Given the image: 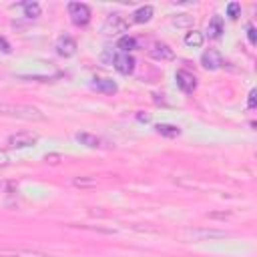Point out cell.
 <instances>
[{"label":"cell","instance_id":"1","mask_svg":"<svg viewBox=\"0 0 257 257\" xmlns=\"http://www.w3.org/2000/svg\"><path fill=\"white\" fill-rule=\"evenodd\" d=\"M0 114L2 116H10V118H20V120H32V122H40L44 120V112L32 104H14V102H0Z\"/></svg>","mask_w":257,"mask_h":257},{"label":"cell","instance_id":"2","mask_svg":"<svg viewBox=\"0 0 257 257\" xmlns=\"http://www.w3.org/2000/svg\"><path fill=\"white\" fill-rule=\"evenodd\" d=\"M68 16L72 24L76 26H86L90 22V6L84 2H68Z\"/></svg>","mask_w":257,"mask_h":257},{"label":"cell","instance_id":"3","mask_svg":"<svg viewBox=\"0 0 257 257\" xmlns=\"http://www.w3.org/2000/svg\"><path fill=\"white\" fill-rule=\"evenodd\" d=\"M0 257H52L32 247H0Z\"/></svg>","mask_w":257,"mask_h":257},{"label":"cell","instance_id":"4","mask_svg":"<svg viewBox=\"0 0 257 257\" xmlns=\"http://www.w3.org/2000/svg\"><path fill=\"white\" fill-rule=\"evenodd\" d=\"M54 48H56V54H58V56H62V58H70V56L76 54V48H78V46H76V40H74L72 36L62 34V36L56 38Z\"/></svg>","mask_w":257,"mask_h":257},{"label":"cell","instance_id":"5","mask_svg":"<svg viewBox=\"0 0 257 257\" xmlns=\"http://www.w3.org/2000/svg\"><path fill=\"white\" fill-rule=\"evenodd\" d=\"M187 237H191L193 241H215V239H225L227 233L219 229H189Z\"/></svg>","mask_w":257,"mask_h":257},{"label":"cell","instance_id":"6","mask_svg":"<svg viewBox=\"0 0 257 257\" xmlns=\"http://www.w3.org/2000/svg\"><path fill=\"white\" fill-rule=\"evenodd\" d=\"M126 30H128V20H124L120 14H110L102 24V32H106V34L126 32Z\"/></svg>","mask_w":257,"mask_h":257},{"label":"cell","instance_id":"7","mask_svg":"<svg viewBox=\"0 0 257 257\" xmlns=\"http://www.w3.org/2000/svg\"><path fill=\"white\" fill-rule=\"evenodd\" d=\"M175 78H177V86H179L185 94L195 92V88H197V78H195V74H193V72H189V70L181 68V70H177Z\"/></svg>","mask_w":257,"mask_h":257},{"label":"cell","instance_id":"8","mask_svg":"<svg viewBox=\"0 0 257 257\" xmlns=\"http://www.w3.org/2000/svg\"><path fill=\"white\" fill-rule=\"evenodd\" d=\"M36 141L38 139L34 135H30V133H14V135H10L6 139V145L10 149H28V147L36 145Z\"/></svg>","mask_w":257,"mask_h":257},{"label":"cell","instance_id":"9","mask_svg":"<svg viewBox=\"0 0 257 257\" xmlns=\"http://www.w3.org/2000/svg\"><path fill=\"white\" fill-rule=\"evenodd\" d=\"M112 66L120 74H131L135 70V58L126 52H118V54L112 56Z\"/></svg>","mask_w":257,"mask_h":257},{"label":"cell","instance_id":"10","mask_svg":"<svg viewBox=\"0 0 257 257\" xmlns=\"http://www.w3.org/2000/svg\"><path fill=\"white\" fill-rule=\"evenodd\" d=\"M149 56L155 58V60H173L175 58V50L165 42H153L149 46Z\"/></svg>","mask_w":257,"mask_h":257},{"label":"cell","instance_id":"11","mask_svg":"<svg viewBox=\"0 0 257 257\" xmlns=\"http://www.w3.org/2000/svg\"><path fill=\"white\" fill-rule=\"evenodd\" d=\"M201 64H203V68H207V70H217V68L223 66V56H221V52H217L215 48H209V50H205V52L201 54Z\"/></svg>","mask_w":257,"mask_h":257},{"label":"cell","instance_id":"12","mask_svg":"<svg viewBox=\"0 0 257 257\" xmlns=\"http://www.w3.org/2000/svg\"><path fill=\"white\" fill-rule=\"evenodd\" d=\"M207 32H209V38H221L223 32H225V22H223V18H221V16H213V18L209 20Z\"/></svg>","mask_w":257,"mask_h":257},{"label":"cell","instance_id":"13","mask_svg":"<svg viewBox=\"0 0 257 257\" xmlns=\"http://www.w3.org/2000/svg\"><path fill=\"white\" fill-rule=\"evenodd\" d=\"M92 86H94L98 92H104V94H114V92L118 90V86H116V82H114L112 78H96Z\"/></svg>","mask_w":257,"mask_h":257},{"label":"cell","instance_id":"14","mask_svg":"<svg viewBox=\"0 0 257 257\" xmlns=\"http://www.w3.org/2000/svg\"><path fill=\"white\" fill-rule=\"evenodd\" d=\"M183 42H185V46H189V48H201L203 42H205V36H203V32H199V30H191V32L185 34Z\"/></svg>","mask_w":257,"mask_h":257},{"label":"cell","instance_id":"15","mask_svg":"<svg viewBox=\"0 0 257 257\" xmlns=\"http://www.w3.org/2000/svg\"><path fill=\"white\" fill-rule=\"evenodd\" d=\"M155 131H157V135L167 137V139H175V137L181 135V128H179L177 124H169V122H161V124H157Z\"/></svg>","mask_w":257,"mask_h":257},{"label":"cell","instance_id":"16","mask_svg":"<svg viewBox=\"0 0 257 257\" xmlns=\"http://www.w3.org/2000/svg\"><path fill=\"white\" fill-rule=\"evenodd\" d=\"M76 141L88 149H98L100 147V139L92 133H76Z\"/></svg>","mask_w":257,"mask_h":257},{"label":"cell","instance_id":"17","mask_svg":"<svg viewBox=\"0 0 257 257\" xmlns=\"http://www.w3.org/2000/svg\"><path fill=\"white\" fill-rule=\"evenodd\" d=\"M153 6H141V8H137L135 12H133V22H137V24H143V22H149L151 18H153Z\"/></svg>","mask_w":257,"mask_h":257},{"label":"cell","instance_id":"18","mask_svg":"<svg viewBox=\"0 0 257 257\" xmlns=\"http://www.w3.org/2000/svg\"><path fill=\"white\" fill-rule=\"evenodd\" d=\"M116 46L120 48V52H131V50H135L137 48V40L133 38V36H128V34H124V36H120L118 38V42H116Z\"/></svg>","mask_w":257,"mask_h":257},{"label":"cell","instance_id":"19","mask_svg":"<svg viewBox=\"0 0 257 257\" xmlns=\"http://www.w3.org/2000/svg\"><path fill=\"white\" fill-rule=\"evenodd\" d=\"M26 18H38L40 16V4L38 2H22L20 4Z\"/></svg>","mask_w":257,"mask_h":257},{"label":"cell","instance_id":"20","mask_svg":"<svg viewBox=\"0 0 257 257\" xmlns=\"http://www.w3.org/2000/svg\"><path fill=\"white\" fill-rule=\"evenodd\" d=\"M173 24L175 26H179V28H187V26H191L193 24V16L191 14H177L175 18H173Z\"/></svg>","mask_w":257,"mask_h":257},{"label":"cell","instance_id":"21","mask_svg":"<svg viewBox=\"0 0 257 257\" xmlns=\"http://www.w3.org/2000/svg\"><path fill=\"white\" fill-rule=\"evenodd\" d=\"M239 14H241V4L239 2H229L227 4V16L229 18H239Z\"/></svg>","mask_w":257,"mask_h":257},{"label":"cell","instance_id":"22","mask_svg":"<svg viewBox=\"0 0 257 257\" xmlns=\"http://www.w3.org/2000/svg\"><path fill=\"white\" fill-rule=\"evenodd\" d=\"M72 185H74V187H94L96 181H94V179H74Z\"/></svg>","mask_w":257,"mask_h":257},{"label":"cell","instance_id":"23","mask_svg":"<svg viewBox=\"0 0 257 257\" xmlns=\"http://www.w3.org/2000/svg\"><path fill=\"white\" fill-rule=\"evenodd\" d=\"M247 38H249V44H257V34H255V26L253 24L247 26Z\"/></svg>","mask_w":257,"mask_h":257},{"label":"cell","instance_id":"24","mask_svg":"<svg viewBox=\"0 0 257 257\" xmlns=\"http://www.w3.org/2000/svg\"><path fill=\"white\" fill-rule=\"evenodd\" d=\"M257 106V90H251L247 96V108H255Z\"/></svg>","mask_w":257,"mask_h":257},{"label":"cell","instance_id":"25","mask_svg":"<svg viewBox=\"0 0 257 257\" xmlns=\"http://www.w3.org/2000/svg\"><path fill=\"white\" fill-rule=\"evenodd\" d=\"M8 165H10V157H8L6 151L0 149V169H4V167H8Z\"/></svg>","mask_w":257,"mask_h":257},{"label":"cell","instance_id":"26","mask_svg":"<svg viewBox=\"0 0 257 257\" xmlns=\"http://www.w3.org/2000/svg\"><path fill=\"white\" fill-rule=\"evenodd\" d=\"M0 50H2V52H6V54L12 50V48H10V42H8L4 36H0Z\"/></svg>","mask_w":257,"mask_h":257},{"label":"cell","instance_id":"27","mask_svg":"<svg viewBox=\"0 0 257 257\" xmlns=\"http://www.w3.org/2000/svg\"><path fill=\"white\" fill-rule=\"evenodd\" d=\"M58 159H60L58 155H46V161L48 163H58Z\"/></svg>","mask_w":257,"mask_h":257},{"label":"cell","instance_id":"28","mask_svg":"<svg viewBox=\"0 0 257 257\" xmlns=\"http://www.w3.org/2000/svg\"><path fill=\"white\" fill-rule=\"evenodd\" d=\"M137 118H139V120H145V122H147V120H149V114H143V112H139V114H137Z\"/></svg>","mask_w":257,"mask_h":257}]
</instances>
